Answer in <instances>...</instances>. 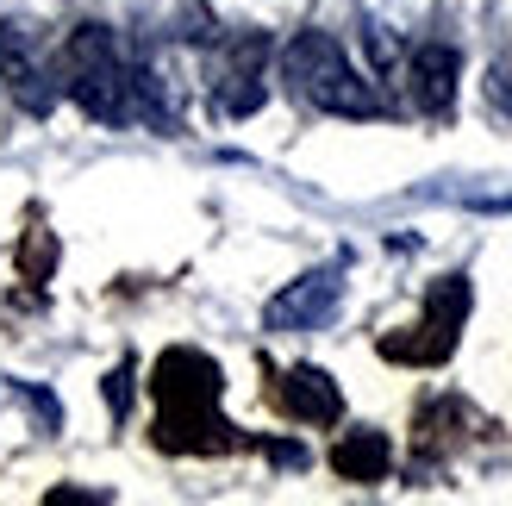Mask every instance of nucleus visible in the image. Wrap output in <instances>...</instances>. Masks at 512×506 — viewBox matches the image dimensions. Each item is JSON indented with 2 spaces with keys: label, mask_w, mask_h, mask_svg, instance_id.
<instances>
[{
  "label": "nucleus",
  "mask_w": 512,
  "mask_h": 506,
  "mask_svg": "<svg viewBox=\"0 0 512 506\" xmlns=\"http://www.w3.org/2000/svg\"><path fill=\"white\" fill-rule=\"evenodd\" d=\"M63 94L100 125H132L144 119V94H138V69L125 63L113 25H75L63 44Z\"/></svg>",
  "instance_id": "1"
},
{
  "label": "nucleus",
  "mask_w": 512,
  "mask_h": 506,
  "mask_svg": "<svg viewBox=\"0 0 512 506\" xmlns=\"http://www.w3.org/2000/svg\"><path fill=\"white\" fill-rule=\"evenodd\" d=\"M281 82H288L306 107L338 113V119H381L388 113L381 88L344 57V44L331 32H294L281 44Z\"/></svg>",
  "instance_id": "2"
},
{
  "label": "nucleus",
  "mask_w": 512,
  "mask_h": 506,
  "mask_svg": "<svg viewBox=\"0 0 512 506\" xmlns=\"http://www.w3.org/2000/svg\"><path fill=\"white\" fill-rule=\"evenodd\" d=\"M150 394L157 407H175V413H194V407H219L225 394V369L194 344H169L157 369H150Z\"/></svg>",
  "instance_id": "3"
},
{
  "label": "nucleus",
  "mask_w": 512,
  "mask_h": 506,
  "mask_svg": "<svg viewBox=\"0 0 512 506\" xmlns=\"http://www.w3.org/2000/svg\"><path fill=\"white\" fill-rule=\"evenodd\" d=\"M269 50H275V44H269L263 32H244V38L225 44V57H219V69H213V107H219L225 119H250V113L269 100V88H263Z\"/></svg>",
  "instance_id": "4"
},
{
  "label": "nucleus",
  "mask_w": 512,
  "mask_h": 506,
  "mask_svg": "<svg viewBox=\"0 0 512 506\" xmlns=\"http://www.w3.org/2000/svg\"><path fill=\"white\" fill-rule=\"evenodd\" d=\"M344 300V263H325V269H306L300 282H288L269 307L263 325L269 332H313L319 319H331V307Z\"/></svg>",
  "instance_id": "5"
},
{
  "label": "nucleus",
  "mask_w": 512,
  "mask_h": 506,
  "mask_svg": "<svg viewBox=\"0 0 512 506\" xmlns=\"http://www.w3.org/2000/svg\"><path fill=\"white\" fill-rule=\"evenodd\" d=\"M0 82L13 88V100L32 119H44L57 107V88H50V75L38 63V32L25 19H0Z\"/></svg>",
  "instance_id": "6"
},
{
  "label": "nucleus",
  "mask_w": 512,
  "mask_h": 506,
  "mask_svg": "<svg viewBox=\"0 0 512 506\" xmlns=\"http://www.w3.org/2000/svg\"><path fill=\"white\" fill-rule=\"evenodd\" d=\"M150 444L169 450V457H219V450H238L244 432L232 419H219V407H194V413L163 407L157 425H150Z\"/></svg>",
  "instance_id": "7"
},
{
  "label": "nucleus",
  "mask_w": 512,
  "mask_h": 506,
  "mask_svg": "<svg viewBox=\"0 0 512 506\" xmlns=\"http://www.w3.org/2000/svg\"><path fill=\"white\" fill-rule=\"evenodd\" d=\"M275 407L288 419H300V425H338L344 419V394L319 363H294V369H281V382H275Z\"/></svg>",
  "instance_id": "8"
},
{
  "label": "nucleus",
  "mask_w": 512,
  "mask_h": 506,
  "mask_svg": "<svg viewBox=\"0 0 512 506\" xmlns=\"http://www.w3.org/2000/svg\"><path fill=\"white\" fill-rule=\"evenodd\" d=\"M456 75H463V57L450 44H419L406 57V88H413V107L419 113H450L456 107Z\"/></svg>",
  "instance_id": "9"
},
{
  "label": "nucleus",
  "mask_w": 512,
  "mask_h": 506,
  "mask_svg": "<svg viewBox=\"0 0 512 506\" xmlns=\"http://www.w3.org/2000/svg\"><path fill=\"white\" fill-rule=\"evenodd\" d=\"M331 469H338V482H356V488L388 482V469H394L388 432H375V425H356V432H344L338 444H331Z\"/></svg>",
  "instance_id": "10"
},
{
  "label": "nucleus",
  "mask_w": 512,
  "mask_h": 506,
  "mask_svg": "<svg viewBox=\"0 0 512 506\" xmlns=\"http://www.w3.org/2000/svg\"><path fill=\"white\" fill-rule=\"evenodd\" d=\"M375 350H381L388 363L438 369V363H450V357H456V332H450V325H438V319H425V325H413V332H388Z\"/></svg>",
  "instance_id": "11"
},
{
  "label": "nucleus",
  "mask_w": 512,
  "mask_h": 506,
  "mask_svg": "<svg viewBox=\"0 0 512 506\" xmlns=\"http://www.w3.org/2000/svg\"><path fill=\"white\" fill-rule=\"evenodd\" d=\"M469 275H444V282H431L425 288V319H438L450 325V332H463V319H469Z\"/></svg>",
  "instance_id": "12"
},
{
  "label": "nucleus",
  "mask_w": 512,
  "mask_h": 506,
  "mask_svg": "<svg viewBox=\"0 0 512 506\" xmlns=\"http://www.w3.org/2000/svg\"><path fill=\"white\" fill-rule=\"evenodd\" d=\"M19 269H25V282H50V269H57V238H50L44 225H32V232L19 238Z\"/></svg>",
  "instance_id": "13"
},
{
  "label": "nucleus",
  "mask_w": 512,
  "mask_h": 506,
  "mask_svg": "<svg viewBox=\"0 0 512 506\" xmlns=\"http://www.w3.org/2000/svg\"><path fill=\"white\" fill-rule=\"evenodd\" d=\"M100 394H107V413L125 419V413H132V400H138V369L132 363H113L107 382H100Z\"/></svg>",
  "instance_id": "14"
},
{
  "label": "nucleus",
  "mask_w": 512,
  "mask_h": 506,
  "mask_svg": "<svg viewBox=\"0 0 512 506\" xmlns=\"http://www.w3.org/2000/svg\"><path fill=\"white\" fill-rule=\"evenodd\" d=\"M13 394L25 400V407H32V419H38V432H57V425H63V407H57V394H50V388H38V382H19Z\"/></svg>",
  "instance_id": "15"
},
{
  "label": "nucleus",
  "mask_w": 512,
  "mask_h": 506,
  "mask_svg": "<svg viewBox=\"0 0 512 506\" xmlns=\"http://www.w3.org/2000/svg\"><path fill=\"white\" fill-rule=\"evenodd\" d=\"M488 107L512 119V63H494L488 69Z\"/></svg>",
  "instance_id": "16"
},
{
  "label": "nucleus",
  "mask_w": 512,
  "mask_h": 506,
  "mask_svg": "<svg viewBox=\"0 0 512 506\" xmlns=\"http://www.w3.org/2000/svg\"><path fill=\"white\" fill-rule=\"evenodd\" d=\"M369 57H375V69H381V75H388V69H394V57H400V44L381 32V25H369Z\"/></svg>",
  "instance_id": "17"
},
{
  "label": "nucleus",
  "mask_w": 512,
  "mask_h": 506,
  "mask_svg": "<svg viewBox=\"0 0 512 506\" xmlns=\"http://www.w3.org/2000/svg\"><path fill=\"white\" fill-rule=\"evenodd\" d=\"M69 500H88V506H107L113 494H107V488H50V494H44V506H69Z\"/></svg>",
  "instance_id": "18"
},
{
  "label": "nucleus",
  "mask_w": 512,
  "mask_h": 506,
  "mask_svg": "<svg viewBox=\"0 0 512 506\" xmlns=\"http://www.w3.org/2000/svg\"><path fill=\"white\" fill-rule=\"evenodd\" d=\"M263 450H269V463H281V469H306V444L275 438V444H263Z\"/></svg>",
  "instance_id": "19"
}]
</instances>
